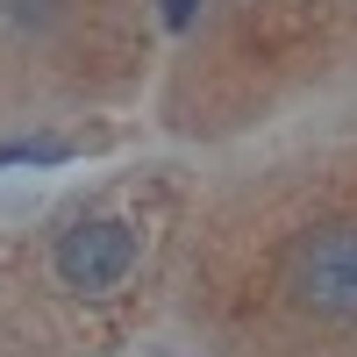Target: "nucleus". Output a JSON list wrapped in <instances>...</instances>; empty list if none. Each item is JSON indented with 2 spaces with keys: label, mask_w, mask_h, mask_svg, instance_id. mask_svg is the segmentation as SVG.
<instances>
[{
  "label": "nucleus",
  "mask_w": 357,
  "mask_h": 357,
  "mask_svg": "<svg viewBox=\"0 0 357 357\" xmlns=\"http://www.w3.org/2000/svg\"><path fill=\"white\" fill-rule=\"evenodd\" d=\"M129 264H136V236L122 222H79V229H65V243H57V279L79 286V293L122 286Z\"/></svg>",
  "instance_id": "f03ea898"
},
{
  "label": "nucleus",
  "mask_w": 357,
  "mask_h": 357,
  "mask_svg": "<svg viewBox=\"0 0 357 357\" xmlns=\"http://www.w3.org/2000/svg\"><path fill=\"white\" fill-rule=\"evenodd\" d=\"M293 301L321 321L357 314V222H329L293 250Z\"/></svg>",
  "instance_id": "f257e3e1"
},
{
  "label": "nucleus",
  "mask_w": 357,
  "mask_h": 357,
  "mask_svg": "<svg viewBox=\"0 0 357 357\" xmlns=\"http://www.w3.org/2000/svg\"><path fill=\"white\" fill-rule=\"evenodd\" d=\"M65 143L57 136H29V143H0V165H57Z\"/></svg>",
  "instance_id": "7ed1b4c3"
},
{
  "label": "nucleus",
  "mask_w": 357,
  "mask_h": 357,
  "mask_svg": "<svg viewBox=\"0 0 357 357\" xmlns=\"http://www.w3.org/2000/svg\"><path fill=\"white\" fill-rule=\"evenodd\" d=\"M193 8H200V0H165V22H172V29H186V22H193Z\"/></svg>",
  "instance_id": "20e7f679"
}]
</instances>
